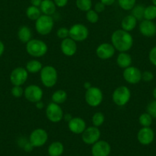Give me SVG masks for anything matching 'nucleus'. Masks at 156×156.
Masks as SVG:
<instances>
[{"mask_svg": "<svg viewBox=\"0 0 156 156\" xmlns=\"http://www.w3.org/2000/svg\"><path fill=\"white\" fill-rule=\"evenodd\" d=\"M43 64L41 61L34 59L27 62L25 69L28 72V73H40Z\"/></svg>", "mask_w": 156, "mask_h": 156, "instance_id": "393cba45", "label": "nucleus"}, {"mask_svg": "<svg viewBox=\"0 0 156 156\" xmlns=\"http://www.w3.org/2000/svg\"><path fill=\"white\" fill-rule=\"evenodd\" d=\"M89 36V29L83 24L76 23L69 28V37L76 42H82Z\"/></svg>", "mask_w": 156, "mask_h": 156, "instance_id": "423d86ee", "label": "nucleus"}, {"mask_svg": "<svg viewBox=\"0 0 156 156\" xmlns=\"http://www.w3.org/2000/svg\"><path fill=\"white\" fill-rule=\"evenodd\" d=\"M145 7L143 5H136L131 10V15L134 16L137 21H142L144 19V12Z\"/></svg>", "mask_w": 156, "mask_h": 156, "instance_id": "c85d7f7f", "label": "nucleus"}, {"mask_svg": "<svg viewBox=\"0 0 156 156\" xmlns=\"http://www.w3.org/2000/svg\"><path fill=\"white\" fill-rule=\"evenodd\" d=\"M105 116L103 113L100 112H97L92 116V123L94 126L100 127L104 123Z\"/></svg>", "mask_w": 156, "mask_h": 156, "instance_id": "473e14b6", "label": "nucleus"}, {"mask_svg": "<svg viewBox=\"0 0 156 156\" xmlns=\"http://www.w3.org/2000/svg\"><path fill=\"white\" fill-rule=\"evenodd\" d=\"M75 4L78 9L86 12L92 9L93 7L92 0H76Z\"/></svg>", "mask_w": 156, "mask_h": 156, "instance_id": "cd10ccee", "label": "nucleus"}, {"mask_svg": "<svg viewBox=\"0 0 156 156\" xmlns=\"http://www.w3.org/2000/svg\"><path fill=\"white\" fill-rule=\"evenodd\" d=\"M28 72L22 67L15 68L10 73V81L13 86H22L27 81Z\"/></svg>", "mask_w": 156, "mask_h": 156, "instance_id": "f8f14e48", "label": "nucleus"}, {"mask_svg": "<svg viewBox=\"0 0 156 156\" xmlns=\"http://www.w3.org/2000/svg\"><path fill=\"white\" fill-rule=\"evenodd\" d=\"M61 50L65 56L72 57L77 51V44L73 39H71L70 37H67L61 41Z\"/></svg>", "mask_w": 156, "mask_h": 156, "instance_id": "6ab92c4d", "label": "nucleus"}, {"mask_svg": "<svg viewBox=\"0 0 156 156\" xmlns=\"http://www.w3.org/2000/svg\"><path fill=\"white\" fill-rule=\"evenodd\" d=\"M148 59L150 62L156 67V46L153 47L148 53Z\"/></svg>", "mask_w": 156, "mask_h": 156, "instance_id": "58836bf2", "label": "nucleus"}, {"mask_svg": "<svg viewBox=\"0 0 156 156\" xmlns=\"http://www.w3.org/2000/svg\"><path fill=\"white\" fill-rule=\"evenodd\" d=\"M116 63L117 65L120 68L126 69L132 66L133 58H132L131 55L127 52H119L116 58Z\"/></svg>", "mask_w": 156, "mask_h": 156, "instance_id": "4be33fe9", "label": "nucleus"}, {"mask_svg": "<svg viewBox=\"0 0 156 156\" xmlns=\"http://www.w3.org/2000/svg\"><path fill=\"white\" fill-rule=\"evenodd\" d=\"M40 79L43 86L47 88L53 87L58 82V70L51 65L44 66L40 71Z\"/></svg>", "mask_w": 156, "mask_h": 156, "instance_id": "7ed1b4c3", "label": "nucleus"}, {"mask_svg": "<svg viewBox=\"0 0 156 156\" xmlns=\"http://www.w3.org/2000/svg\"><path fill=\"white\" fill-rule=\"evenodd\" d=\"M152 96H153V98H154V100H156V87L153 90Z\"/></svg>", "mask_w": 156, "mask_h": 156, "instance_id": "3c124183", "label": "nucleus"}, {"mask_svg": "<svg viewBox=\"0 0 156 156\" xmlns=\"http://www.w3.org/2000/svg\"><path fill=\"white\" fill-rule=\"evenodd\" d=\"M48 139V134L44 129L37 128L33 130L30 134L28 141L33 145L34 148L42 147L47 143Z\"/></svg>", "mask_w": 156, "mask_h": 156, "instance_id": "1a4fd4ad", "label": "nucleus"}, {"mask_svg": "<svg viewBox=\"0 0 156 156\" xmlns=\"http://www.w3.org/2000/svg\"><path fill=\"white\" fill-rule=\"evenodd\" d=\"M85 101L91 107H97L103 100V91L97 87H91L85 93Z\"/></svg>", "mask_w": 156, "mask_h": 156, "instance_id": "0eeeda50", "label": "nucleus"}, {"mask_svg": "<svg viewBox=\"0 0 156 156\" xmlns=\"http://www.w3.org/2000/svg\"><path fill=\"white\" fill-rule=\"evenodd\" d=\"M28 140H27L26 139H25V137H22V138H20V139H19V141H18V143H19V146H21L22 147V148H23V146L24 145H25V144L27 142H28Z\"/></svg>", "mask_w": 156, "mask_h": 156, "instance_id": "a18cd8bd", "label": "nucleus"}, {"mask_svg": "<svg viewBox=\"0 0 156 156\" xmlns=\"http://www.w3.org/2000/svg\"><path fill=\"white\" fill-rule=\"evenodd\" d=\"M146 112L151 115L152 118L156 119V100H154L148 103L146 108Z\"/></svg>", "mask_w": 156, "mask_h": 156, "instance_id": "f704fd0d", "label": "nucleus"}, {"mask_svg": "<svg viewBox=\"0 0 156 156\" xmlns=\"http://www.w3.org/2000/svg\"><path fill=\"white\" fill-rule=\"evenodd\" d=\"M156 19V6L154 5H150L145 7L144 12V19L145 20L153 21Z\"/></svg>", "mask_w": 156, "mask_h": 156, "instance_id": "c756f323", "label": "nucleus"}, {"mask_svg": "<svg viewBox=\"0 0 156 156\" xmlns=\"http://www.w3.org/2000/svg\"><path fill=\"white\" fill-rule=\"evenodd\" d=\"M17 36L21 42L26 44L30 40L32 39V31L29 27L22 25L18 30Z\"/></svg>", "mask_w": 156, "mask_h": 156, "instance_id": "aec40b11", "label": "nucleus"}, {"mask_svg": "<svg viewBox=\"0 0 156 156\" xmlns=\"http://www.w3.org/2000/svg\"><path fill=\"white\" fill-rule=\"evenodd\" d=\"M26 51L33 58H41L48 51V44L41 39H31L26 44Z\"/></svg>", "mask_w": 156, "mask_h": 156, "instance_id": "f03ea898", "label": "nucleus"}, {"mask_svg": "<svg viewBox=\"0 0 156 156\" xmlns=\"http://www.w3.org/2000/svg\"><path fill=\"white\" fill-rule=\"evenodd\" d=\"M139 29L141 34L145 37H154L156 34V24L153 21L143 19L139 24Z\"/></svg>", "mask_w": 156, "mask_h": 156, "instance_id": "a211bd4d", "label": "nucleus"}, {"mask_svg": "<svg viewBox=\"0 0 156 156\" xmlns=\"http://www.w3.org/2000/svg\"><path fill=\"white\" fill-rule=\"evenodd\" d=\"M154 79V74L150 70H145L142 73V80L145 82H150Z\"/></svg>", "mask_w": 156, "mask_h": 156, "instance_id": "4c0bfd02", "label": "nucleus"}, {"mask_svg": "<svg viewBox=\"0 0 156 156\" xmlns=\"http://www.w3.org/2000/svg\"><path fill=\"white\" fill-rule=\"evenodd\" d=\"M102 3L104 4L106 6H110V5H113L116 0H100Z\"/></svg>", "mask_w": 156, "mask_h": 156, "instance_id": "37998d69", "label": "nucleus"}, {"mask_svg": "<svg viewBox=\"0 0 156 156\" xmlns=\"http://www.w3.org/2000/svg\"><path fill=\"white\" fill-rule=\"evenodd\" d=\"M154 139V133L150 127H142L137 133V140L141 145H148Z\"/></svg>", "mask_w": 156, "mask_h": 156, "instance_id": "2eb2a0df", "label": "nucleus"}, {"mask_svg": "<svg viewBox=\"0 0 156 156\" xmlns=\"http://www.w3.org/2000/svg\"><path fill=\"white\" fill-rule=\"evenodd\" d=\"M56 34L58 38L62 39V40L67 38L69 37V28L66 27H61L58 29Z\"/></svg>", "mask_w": 156, "mask_h": 156, "instance_id": "c9c22d12", "label": "nucleus"}, {"mask_svg": "<svg viewBox=\"0 0 156 156\" xmlns=\"http://www.w3.org/2000/svg\"><path fill=\"white\" fill-rule=\"evenodd\" d=\"M142 73L139 68L130 66L124 69L122 76L126 82L129 84H137L142 80Z\"/></svg>", "mask_w": 156, "mask_h": 156, "instance_id": "ddd939ff", "label": "nucleus"}, {"mask_svg": "<svg viewBox=\"0 0 156 156\" xmlns=\"http://www.w3.org/2000/svg\"><path fill=\"white\" fill-rule=\"evenodd\" d=\"M111 152V146L105 140H99L92 145L91 154L92 156H109Z\"/></svg>", "mask_w": 156, "mask_h": 156, "instance_id": "4468645a", "label": "nucleus"}, {"mask_svg": "<svg viewBox=\"0 0 156 156\" xmlns=\"http://www.w3.org/2000/svg\"><path fill=\"white\" fill-rule=\"evenodd\" d=\"M91 87H92V85H91L90 82H85V83H83V87H84V89H86V90H87L90 89Z\"/></svg>", "mask_w": 156, "mask_h": 156, "instance_id": "8fccbe9b", "label": "nucleus"}, {"mask_svg": "<svg viewBox=\"0 0 156 156\" xmlns=\"http://www.w3.org/2000/svg\"><path fill=\"white\" fill-rule=\"evenodd\" d=\"M45 115L47 119L50 122L53 123H58L62 120L64 113L59 104L51 102L46 107Z\"/></svg>", "mask_w": 156, "mask_h": 156, "instance_id": "6e6552de", "label": "nucleus"}, {"mask_svg": "<svg viewBox=\"0 0 156 156\" xmlns=\"http://www.w3.org/2000/svg\"><path fill=\"white\" fill-rule=\"evenodd\" d=\"M55 26V22L51 16L41 15L35 21V30L41 35H48L53 30Z\"/></svg>", "mask_w": 156, "mask_h": 156, "instance_id": "20e7f679", "label": "nucleus"}, {"mask_svg": "<svg viewBox=\"0 0 156 156\" xmlns=\"http://www.w3.org/2000/svg\"><path fill=\"white\" fill-rule=\"evenodd\" d=\"M100 136H101V132L100 129L92 126L87 127L86 129L81 134V139L85 144L92 145L100 140Z\"/></svg>", "mask_w": 156, "mask_h": 156, "instance_id": "9b49d317", "label": "nucleus"}, {"mask_svg": "<svg viewBox=\"0 0 156 156\" xmlns=\"http://www.w3.org/2000/svg\"><path fill=\"white\" fill-rule=\"evenodd\" d=\"M39 8L41 9L42 15L50 16L55 14L57 9V6L53 0H43Z\"/></svg>", "mask_w": 156, "mask_h": 156, "instance_id": "5701e85b", "label": "nucleus"}, {"mask_svg": "<svg viewBox=\"0 0 156 156\" xmlns=\"http://www.w3.org/2000/svg\"><path fill=\"white\" fill-rule=\"evenodd\" d=\"M153 118L148 112H143L139 117V122L142 127H150L152 124Z\"/></svg>", "mask_w": 156, "mask_h": 156, "instance_id": "7c9ffc66", "label": "nucleus"}, {"mask_svg": "<svg viewBox=\"0 0 156 156\" xmlns=\"http://www.w3.org/2000/svg\"><path fill=\"white\" fill-rule=\"evenodd\" d=\"M22 148H23V150L25 152H31V151H33L34 147L33 146V145L29 142V141H28V142L25 144V145H24Z\"/></svg>", "mask_w": 156, "mask_h": 156, "instance_id": "79ce46f5", "label": "nucleus"}, {"mask_svg": "<svg viewBox=\"0 0 156 156\" xmlns=\"http://www.w3.org/2000/svg\"><path fill=\"white\" fill-rule=\"evenodd\" d=\"M34 104H35L36 108H37V109H43V108L44 107V103H43L41 100V101L37 102V103H34Z\"/></svg>", "mask_w": 156, "mask_h": 156, "instance_id": "49530a36", "label": "nucleus"}, {"mask_svg": "<svg viewBox=\"0 0 156 156\" xmlns=\"http://www.w3.org/2000/svg\"><path fill=\"white\" fill-rule=\"evenodd\" d=\"M42 1L43 0H30V2H31V5L36 7H40Z\"/></svg>", "mask_w": 156, "mask_h": 156, "instance_id": "c03bdc74", "label": "nucleus"}, {"mask_svg": "<svg viewBox=\"0 0 156 156\" xmlns=\"http://www.w3.org/2000/svg\"><path fill=\"white\" fill-rule=\"evenodd\" d=\"M64 151V146L62 142L55 141L51 142L48 148L49 156H61Z\"/></svg>", "mask_w": 156, "mask_h": 156, "instance_id": "b1692460", "label": "nucleus"}, {"mask_svg": "<svg viewBox=\"0 0 156 156\" xmlns=\"http://www.w3.org/2000/svg\"><path fill=\"white\" fill-rule=\"evenodd\" d=\"M86 19L90 23L95 24L99 21V14L94 9H90L86 12Z\"/></svg>", "mask_w": 156, "mask_h": 156, "instance_id": "72a5a7b5", "label": "nucleus"}, {"mask_svg": "<svg viewBox=\"0 0 156 156\" xmlns=\"http://www.w3.org/2000/svg\"><path fill=\"white\" fill-rule=\"evenodd\" d=\"M111 44L119 52H127L133 45V37L130 32L122 29L113 31L111 35Z\"/></svg>", "mask_w": 156, "mask_h": 156, "instance_id": "f257e3e1", "label": "nucleus"}, {"mask_svg": "<svg viewBox=\"0 0 156 156\" xmlns=\"http://www.w3.org/2000/svg\"><path fill=\"white\" fill-rule=\"evenodd\" d=\"M117 2L124 11H131L136 5V0H117Z\"/></svg>", "mask_w": 156, "mask_h": 156, "instance_id": "2f4dec72", "label": "nucleus"}, {"mask_svg": "<svg viewBox=\"0 0 156 156\" xmlns=\"http://www.w3.org/2000/svg\"><path fill=\"white\" fill-rule=\"evenodd\" d=\"M131 91L126 86L118 87L112 94V102L118 106H124L129 102Z\"/></svg>", "mask_w": 156, "mask_h": 156, "instance_id": "39448f33", "label": "nucleus"}, {"mask_svg": "<svg viewBox=\"0 0 156 156\" xmlns=\"http://www.w3.org/2000/svg\"><path fill=\"white\" fill-rule=\"evenodd\" d=\"M151 2H152V5L156 6V0H151Z\"/></svg>", "mask_w": 156, "mask_h": 156, "instance_id": "603ef678", "label": "nucleus"}, {"mask_svg": "<svg viewBox=\"0 0 156 156\" xmlns=\"http://www.w3.org/2000/svg\"><path fill=\"white\" fill-rule=\"evenodd\" d=\"M87 128L84 119L80 117H73L68 122V129L72 133L76 135L82 134Z\"/></svg>", "mask_w": 156, "mask_h": 156, "instance_id": "f3484780", "label": "nucleus"}, {"mask_svg": "<svg viewBox=\"0 0 156 156\" xmlns=\"http://www.w3.org/2000/svg\"><path fill=\"white\" fill-rule=\"evenodd\" d=\"M67 99V94L64 90H57L52 94L51 100L53 103L57 104H63Z\"/></svg>", "mask_w": 156, "mask_h": 156, "instance_id": "a878e982", "label": "nucleus"}, {"mask_svg": "<svg viewBox=\"0 0 156 156\" xmlns=\"http://www.w3.org/2000/svg\"><path fill=\"white\" fill-rule=\"evenodd\" d=\"M137 22L138 21L136 20V18L130 14L125 16L122 19V22H121V27H122V30L130 32L136 28Z\"/></svg>", "mask_w": 156, "mask_h": 156, "instance_id": "412c9836", "label": "nucleus"}, {"mask_svg": "<svg viewBox=\"0 0 156 156\" xmlns=\"http://www.w3.org/2000/svg\"><path fill=\"white\" fill-rule=\"evenodd\" d=\"M72 118H73V117H72V115H70V113H67V114H64V118H63V119H64L66 122H68L69 121H70V119H71Z\"/></svg>", "mask_w": 156, "mask_h": 156, "instance_id": "09e8293b", "label": "nucleus"}, {"mask_svg": "<svg viewBox=\"0 0 156 156\" xmlns=\"http://www.w3.org/2000/svg\"><path fill=\"white\" fill-rule=\"evenodd\" d=\"M43 90L37 85L30 84L24 90V97L28 102L36 103L42 100Z\"/></svg>", "mask_w": 156, "mask_h": 156, "instance_id": "9d476101", "label": "nucleus"}, {"mask_svg": "<svg viewBox=\"0 0 156 156\" xmlns=\"http://www.w3.org/2000/svg\"><path fill=\"white\" fill-rule=\"evenodd\" d=\"M27 18L31 21H36L38 19L40 16L42 15L41 9L39 7L33 6V5H30L27 8L26 12H25Z\"/></svg>", "mask_w": 156, "mask_h": 156, "instance_id": "bb28decb", "label": "nucleus"}, {"mask_svg": "<svg viewBox=\"0 0 156 156\" xmlns=\"http://www.w3.org/2000/svg\"><path fill=\"white\" fill-rule=\"evenodd\" d=\"M115 52V48L109 43H102L96 49L97 57L101 60H108L114 56Z\"/></svg>", "mask_w": 156, "mask_h": 156, "instance_id": "dca6fc26", "label": "nucleus"}, {"mask_svg": "<svg viewBox=\"0 0 156 156\" xmlns=\"http://www.w3.org/2000/svg\"><path fill=\"white\" fill-rule=\"evenodd\" d=\"M4 51H5V44L2 41H0V57L3 55Z\"/></svg>", "mask_w": 156, "mask_h": 156, "instance_id": "de8ad7c7", "label": "nucleus"}, {"mask_svg": "<svg viewBox=\"0 0 156 156\" xmlns=\"http://www.w3.org/2000/svg\"><path fill=\"white\" fill-rule=\"evenodd\" d=\"M24 90L22 86H13L11 90L12 95L16 98H20L24 96Z\"/></svg>", "mask_w": 156, "mask_h": 156, "instance_id": "e433bc0d", "label": "nucleus"}, {"mask_svg": "<svg viewBox=\"0 0 156 156\" xmlns=\"http://www.w3.org/2000/svg\"><path fill=\"white\" fill-rule=\"evenodd\" d=\"M57 8H64L68 3V0H53Z\"/></svg>", "mask_w": 156, "mask_h": 156, "instance_id": "a19ab883", "label": "nucleus"}, {"mask_svg": "<svg viewBox=\"0 0 156 156\" xmlns=\"http://www.w3.org/2000/svg\"><path fill=\"white\" fill-rule=\"evenodd\" d=\"M105 9H106V5H105L103 3H102L100 1V2H97L94 6V10L95 12H97L98 14L99 13L103 12L105 10Z\"/></svg>", "mask_w": 156, "mask_h": 156, "instance_id": "ea45409f", "label": "nucleus"}]
</instances>
